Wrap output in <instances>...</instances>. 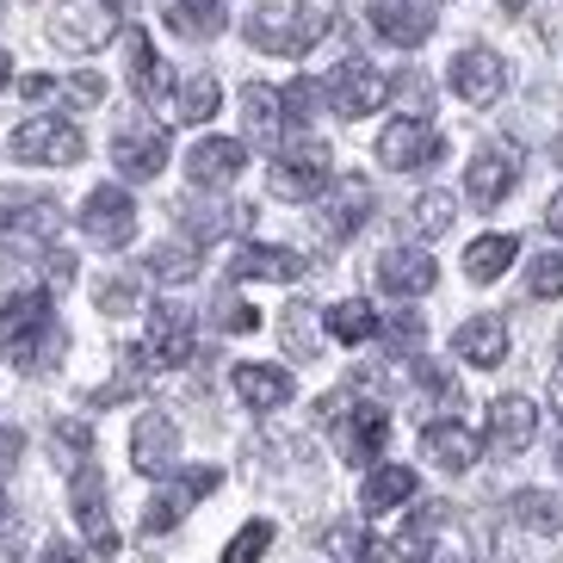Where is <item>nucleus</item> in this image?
Instances as JSON below:
<instances>
[{
	"label": "nucleus",
	"mask_w": 563,
	"mask_h": 563,
	"mask_svg": "<svg viewBox=\"0 0 563 563\" xmlns=\"http://www.w3.org/2000/svg\"><path fill=\"white\" fill-rule=\"evenodd\" d=\"M0 347H7L13 365H25V372L51 365V353H63L51 291H19V298L0 303Z\"/></svg>",
	"instance_id": "obj_1"
},
{
	"label": "nucleus",
	"mask_w": 563,
	"mask_h": 563,
	"mask_svg": "<svg viewBox=\"0 0 563 563\" xmlns=\"http://www.w3.org/2000/svg\"><path fill=\"white\" fill-rule=\"evenodd\" d=\"M334 13L329 7H303V0H266L249 13V44L266 56H303L329 37Z\"/></svg>",
	"instance_id": "obj_2"
},
{
	"label": "nucleus",
	"mask_w": 563,
	"mask_h": 563,
	"mask_svg": "<svg viewBox=\"0 0 563 563\" xmlns=\"http://www.w3.org/2000/svg\"><path fill=\"white\" fill-rule=\"evenodd\" d=\"M322 421L341 433V459L347 464H372L390 440V415L378 402H353V397H329L322 402Z\"/></svg>",
	"instance_id": "obj_3"
},
{
	"label": "nucleus",
	"mask_w": 563,
	"mask_h": 563,
	"mask_svg": "<svg viewBox=\"0 0 563 563\" xmlns=\"http://www.w3.org/2000/svg\"><path fill=\"white\" fill-rule=\"evenodd\" d=\"M273 199L285 205H310L322 199L334 186V155L322 150V143H298V150H279V162H273Z\"/></svg>",
	"instance_id": "obj_4"
},
{
	"label": "nucleus",
	"mask_w": 563,
	"mask_h": 563,
	"mask_svg": "<svg viewBox=\"0 0 563 563\" xmlns=\"http://www.w3.org/2000/svg\"><path fill=\"white\" fill-rule=\"evenodd\" d=\"M7 150H13V162L75 167V162L87 155V136H81V124H68V118H25Z\"/></svg>",
	"instance_id": "obj_5"
},
{
	"label": "nucleus",
	"mask_w": 563,
	"mask_h": 563,
	"mask_svg": "<svg viewBox=\"0 0 563 563\" xmlns=\"http://www.w3.org/2000/svg\"><path fill=\"white\" fill-rule=\"evenodd\" d=\"M384 100H390V75H378L365 56H347V63L322 81V106H329L334 118H372Z\"/></svg>",
	"instance_id": "obj_6"
},
{
	"label": "nucleus",
	"mask_w": 563,
	"mask_h": 563,
	"mask_svg": "<svg viewBox=\"0 0 563 563\" xmlns=\"http://www.w3.org/2000/svg\"><path fill=\"white\" fill-rule=\"evenodd\" d=\"M217 483H223V471H211V464H199V471H180V477H167L162 489H155L150 514H143V532H150V539L174 532V527L186 520V514H192L205 496H211Z\"/></svg>",
	"instance_id": "obj_7"
},
{
	"label": "nucleus",
	"mask_w": 563,
	"mask_h": 563,
	"mask_svg": "<svg viewBox=\"0 0 563 563\" xmlns=\"http://www.w3.org/2000/svg\"><path fill=\"white\" fill-rule=\"evenodd\" d=\"M446 155V136L433 131L428 118H390L378 136V162L390 174H415V167H433Z\"/></svg>",
	"instance_id": "obj_8"
},
{
	"label": "nucleus",
	"mask_w": 563,
	"mask_h": 563,
	"mask_svg": "<svg viewBox=\"0 0 563 563\" xmlns=\"http://www.w3.org/2000/svg\"><path fill=\"white\" fill-rule=\"evenodd\" d=\"M112 32H118V0H63L56 19H51V37L75 56L100 51Z\"/></svg>",
	"instance_id": "obj_9"
},
{
	"label": "nucleus",
	"mask_w": 563,
	"mask_h": 563,
	"mask_svg": "<svg viewBox=\"0 0 563 563\" xmlns=\"http://www.w3.org/2000/svg\"><path fill=\"white\" fill-rule=\"evenodd\" d=\"M81 235L93 242V249H124L136 235V205L124 186H93L81 205Z\"/></svg>",
	"instance_id": "obj_10"
},
{
	"label": "nucleus",
	"mask_w": 563,
	"mask_h": 563,
	"mask_svg": "<svg viewBox=\"0 0 563 563\" xmlns=\"http://www.w3.org/2000/svg\"><path fill=\"white\" fill-rule=\"evenodd\" d=\"M63 230V211L56 199H13L7 217H0V249L7 254H44Z\"/></svg>",
	"instance_id": "obj_11"
},
{
	"label": "nucleus",
	"mask_w": 563,
	"mask_h": 563,
	"mask_svg": "<svg viewBox=\"0 0 563 563\" xmlns=\"http://www.w3.org/2000/svg\"><path fill=\"white\" fill-rule=\"evenodd\" d=\"M68 508H75V527L87 532L93 558H112L118 532H112V514H106V477L93 471V464H81V471H75V483H68Z\"/></svg>",
	"instance_id": "obj_12"
},
{
	"label": "nucleus",
	"mask_w": 563,
	"mask_h": 563,
	"mask_svg": "<svg viewBox=\"0 0 563 563\" xmlns=\"http://www.w3.org/2000/svg\"><path fill=\"white\" fill-rule=\"evenodd\" d=\"M514 180H520V150H514V143H483V150L471 155L464 192H471V205H483V211H496V205L514 192Z\"/></svg>",
	"instance_id": "obj_13"
},
{
	"label": "nucleus",
	"mask_w": 563,
	"mask_h": 563,
	"mask_svg": "<svg viewBox=\"0 0 563 563\" xmlns=\"http://www.w3.org/2000/svg\"><path fill=\"white\" fill-rule=\"evenodd\" d=\"M112 167L124 180H155L167 167V131L150 124V118H131V124L112 136Z\"/></svg>",
	"instance_id": "obj_14"
},
{
	"label": "nucleus",
	"mask_w": 563,
	"mask_h": 563,
	"mask_svg": "<svg viewBox=\"0 0 563 563\" xmlns=\"http://www.w3.org/2000/svg\"><path fill=\"white\" fill-rule=\"evenodd\" d=\"M143 360H150V372H174V365L192 360V310H180V303H155L150 316V334H143Z\"/></svg>",
	"instance_id": "obj_15"
},
{
	"label": "nucleus",
	"mask_w": 563,
	"mask_h": 563,
	"mask_svg": "<svg viewBox=\"0 0 563 563\" xmlns=\"http://www.w3.org/2000/svg\"><path fill=\"white\" fill-rule=\"evenodd\" d=\"M174 459H180V428H174L162 409L136 415V428H131V464L136 471H143V477H174Z\"/></svg>",
	"instance_id": "obj_16"
},
{
	"label": "nucleus",
	"mask_w": 563,
	"mask_h": 563,
	"mask_svg": "<svg viewBox=\"0 0 563 563\" xmlns=\"http://www.w3.org/2000/svg\"><path fill=\"white\" fill-rule=\"evenodd\" d=\"M242 167H249V143H235V136H205V143H192V155H186V180L199 186V192H217V186H230Z\"/></svg>",
	"instance_id": "obj_17"
},
{
	"label": "nucleus",
	"mask_w": 563,
	"mask_h": 563,
	"mask_svg": "<svg viewBox=\"0 0 563 563\" xmlns=\"http://www.w3.org/2000/svg\"><path fill=\"white\" fill-rule=\"evenodd\" d=\"M372 32L397 51H415L433 32V0H372Z\"/></svg>",
	"instance_id": "obj_18"
},
{
	"label": "nucleus",
	"mask_w": 563,
	"mask_h": 563,
	"mask_svg": "<svg viewBox=\"0 0 563 563\" xmlns=\"http://www.w3.org/2000/svg\"><path fill=\"white\" fill-rule=\"evenodd\" d=\"M452 87H459V100H471V106H496L501 93H508V63H501L496 51H459Z\"/></svg>",
	"instance_id": "obj_19"
},
{
	"label": "nucleus",
	"mask_w": 563,
	"mask_h": 563,
	"mask_svg": "<svg viewBox=\"0 0 563 563\" xmlns=\"http://www.w3.org/2000/svg\"><path fill=\"white\" fill-rule=\"evenodd\" d=\"M372 279H378L390 298H421V291H433L440 266H433L428 249H390V254H378V273H372Z\"/></svg>",
	"instance_id": "obj_20"
},
{
	"label": "nucleus",
	"mask_w": 563,
	"mask_h": 563,
	"mask_svg": "<svg viewBox=\"0 0 563 563\" xmlns=\"http://www.w3.org/2000/svg\"><path fill=\"white\" fill-rule=\"evenodd\" d=\"M421 452H428L440 471H471V464L483 459V433L464 428V421H433V428L421 433Z\"/></svg>",
	"instance_id": "obj_21"
},
{
	"label": "nucleus",
	"mask_w": 563,
	"mask_h": 563,
	"mask_svg": "<svg viewBox=\"0 0 563 563\" xmlns=\"http://www.w3.org/2000/svg\"><path fill=\"white\" fill-rule=\"evenodd\" d=\"M452 353H459L464 365H501L508 360V322L501 316H471V322H459V334H452Z\"/></svg>",
	"instance_id": "obj_22"
},
{
	"label": "nucleus",
	"mask_w": 563,
	"mask_h": 563,
	"mask_svg": "<svg viewBox=\"0 0 563 563\" xmlns=\"http://www.w3.org/2000/svg\"><path fill=\"white\" fill-rule=\"evenodd\" d=\"M235 397L249 402L254 415L266 409H285L291 402V372H279V365H235Z\"/></svg>",
	"instance_id": "obj_23"
},
{
	"label": "nucleus",
	"mask_w": 563,
	"mask_h": 563,
	"mask_svg": "<svg viewBox=\"0 0 563 563\" xmlns=\"http://www.w3.org/2000/svg\"><path fill=\"white\" fill-rule=\"evenodd\" d=\"M532 433H539V409H532L527 397H501L496 409H489V446L496 452H527Z\"/></svg>",
	"instance_id": "obj_24"
},
{
	"label": "nucleus",
	"mask_w": 563,
	"mask_h": 563,
	"mask_svg": "<svg viewBox=\"0 0 563 563\" xmlns=\"http://www.w3.org/2000/svg\"><path fill=\"white\" fill-rule=\"evenodd\" d=\"M230 273H235V279H279V285H291V279H303V254L249 242V249H235Z\"/></svg>",
	"instance_id": "obj_25"
},
{
	"label": "nucleus",
	"mask_w": 563,
	"mask_h": 563,
	"mask_svg": "<svg viewBox=\"0 0 563 563\" xmlns=\"http://www.w3.org/2000/svg\"><path fill=\"white\" fill-rule=\"evenodd\" d=\"M365 217H372V186L365 180H334V199H329V211H322V235H329V242H347Z\"/></svg>",
	"instance_id": "obj_26"
},
{
	"label": "nucleus",
	"mask_w": 563,
	"mask_h": 563,
	"mask_svg": "<svg viewBox=\"0 0 563 563\" xmlns=\"http://www.w3.org/2000/svg\"><path fill=\"white\" fill-rule=\"evenodd\" d=\"M415 489H421V477H415L409 464H372L360 501H365V514H390V508H402Z\"/></svg>",
	"instance_id": "obj_27"
},
{
	"label": "nucleus",
	"mask_w": 563,
	"mask_h": 563,
	"mask_svg": "<svg viewBox=\"0 0 563 563\" xmlns=\"http://www.w3.org/2000/svg\"><path fill=\"white\" fill-rule=\"evenodd\" d=\"M167 25L192 44H211L223 25H230V7L223 0H167Z\"/></svg>",
	"instance_id": "obj_28"
},
{
	"label": "nucleus",
	"mask_w": 563,
	"mask_h": 563,
	"mask_svg": "<svg viewBox=\"0 0 563 563\" xmlns=\"http://www.w3.org/2000/svg\"><path fill=\"white\" fill-rule=\"evenodd\" d=\"M514 254H520V242H514V235H477V242L464 249V273H471L477 285H496L501 273L514 266Z\"/></svg>",
	"instance_id": "obj_29"
},
{
	"label": "nucleus",
	"mask_w": 563,
	"mask_h": 563,
	"mask_svg": "<svg viewBox=\"0 0 563 563\" xmlns=\"http://www.w3.org/2000/svg\"><path fill=\"white\" fill-rule=\"evenodd\" d=\"M124 51H131V87H136V100H162V93H167V63L155 56L150 32H131V37H124Z\"/></svg>",
	"instance_id": "obj_30"
},
{
	"label": "nucleus",
	"mask_w": 563,
	"mask_h": 563,
	"mask_svg": "<svg viewBox=\"0 0 563 563\" xmlns=\"http://www.w3.org/2000/svg\"><path fill=\"white\" fill-rule=\"evenodd\" d=\"M242 112H249L254 143H279V131H291V124H285V100L273 87H249V93H242Z\"/></svg>",
	"instance_id": "obj_31"
},
{
	"label": "nucleus",
	"mask_w": 563,
	"mask_h": 563,
	"mask_svg": "<svg viewBox=\"0 0 563 563\" xmlns=\"http://www.w3.org/2000/svg\"><path fill=\"white\" fill-rule=\"evenodd\" d=\"M329 334L341 341V347H365L372 334H378V310L365 298H347V303H334L329 310Z\"/></svg>",
	"instance_id": "obj_32"
},
{
	"label": "nucleus",
	"mask_w": 563,
	"mask_h": 563,
	"mask_svg": "<svg viewBox=\"0 0 563 563\" xmlns=\"http://www.w3.org/2000/svg\"><path fill=\"white\" fill-rule=\"evenodd\" d=\"M514 520L532 532H563V496L558 489H527V496H514Z\"/></svg>",
	"instance_id": "obj_33"
},
{
	"label": "nucleus",
	"mask_w": 563,
	"mask_h": 563,
	"mask_svg": "<svg viewBox=\"0 0 563 563\" xmlns=\"http://www.w3.org/2000/svg\"><path fill=\"white\" fill-rule=\"evenodd\" d=\"M329 558L334 563H384V545L360 527V520H341V527L329 532Z\"/></svg>",
	"instance_id": "obj_34"
},
{
	"label": "nucleus",
	"mask_w": 563,
	"mask_h": 563,
	"mask_svg": "<svg viewBox=\"0 0 563 563\" xmlns=\"http://www.w3.org/2000/svg\"><path fill=\"white\" fill-rule=\"evenodd\" d=\"M217 106H223V87L211 75H186L180 81V124H211Z\"/></svg>",
	"instance_id": "obj_35"
},
{
	"label": "nucleus",
	"mask_w": 563,
	"mask_h": 563,
	"mask_svg": "<svg viewBox=\"0 0 563 563\" xmlns=\"http://www.w3.org/2000/svg\"><path fill=\"white\" fill-rule=\"evenodd\" d=\"M180 217L192 242H217L230 223H242V205H180Z\"/></svg>",
	"instance_id": "obj_36"
},
{
	"label": "nucleus",
	"mask_w": 563,
	"mask_h": 563,
	"mask_svg": "<svg viewBox=\"0 0 563 563\" xmlns=\"http://www.w3.org/2000/svg\"><path fill=\"white\" fill-rule=\"evenodd\" d=\"M143 273H155V279H167V285H180V279H192V273H199V249H192V242H186V249H180V242H174V249H155Z\"/></svg>",
	"instance_id": "obj_37"
},
{
	"label": "nucleus",
	"mask_w": 563,
	"mask_h": 563,
	"mask_svg": "<svg viewBox=\"0 0 563 563\" xmlns=\"http://www.w3.org/2000/svg\"><path fill=\"white\" fill-rule=\"evenodd\" d=\"M266 545H273V520H249V527L223 545V563H261Z\"/></svg>",
	"instance_id": "obj_38"
},
{
	"label": "nucleus",
	"mask_w": 563,
	"mask_h": 563,
	"mask_svg": "<svg viewBox=\"0 0 563 563\" xmlns=\"http://www.w3.org/2000/svg\"><path fill=\"white\" fill-rule=\"evenodd\" d=\"M415 230L446 235L452 230V192H421V199H415Z\"/></svg>",
	"instance_id": "obj_39"
},
{
	"label": "nucleus",
	"mask_w": 563,
	"mask_h": 563,
	"mask_svg": "<svg viewBox=\"0 0 563 563\" xmlns=\"http://www.w3.org/2000/svg\"><path fill=\"white\" fill-rule=\"evenodd\" d=\"M527 291L532 298H563V254H539V261H532Z\"/></svg>",
	"instance_id": "obj_40"
},
{
	"label": "nucleus",
	"mask_w": 563,
	"mask_h": 563,
	"mask_svg": "<svg viewBox=\"0 0 563 563\" xmlns=\"http://www.w3.org/2000/svg\"><path fill=\"white\" fill-rule=\"evenodd\" d=\"M217 329L223 334H254L261 329V316H254V303H242V298L223 291V298H217Z\"/></svg>",
	"instance_id": "obj_41"
},
{
	"label": "nucleus",
	"mask_w": 563,
	"mask_h": 563,
	"mask_svg": "<svg viewBox=\"0 0 563 563\" xmlns=\"http://www.w3.org/2000/svg\"><path fill=\"white\" fill-rule=\"evenodd\" d=\"M433 532H440V514H433V508H421V514H415V520H409V532H402V539H397V551H402V558H421V551H428V539H433Z\"/></svg>",
	"instance_id": "obj_42"
},
{
	"label": "nucleus",
	"mask_w": 563,
	"mask_h": 563,
	"mask_svg": "<svg viewBox=\"0 0 563 563\" xmlns=\"http://www.w3.org/2000/svg\"><path fill=\"white\" fill-rule=\"evenodd\" d=\"M285 341H291V353H316V334H310V310H291L285 316Z\"/></svg>",
	"instance_id": "obj_43"
},
{
	"label": "nucleus",
	"mask_w": 563,
	"mask_h": 563,
	"mask_svg": "<svg viewBox=\"0 0 563 563\" xmlns=\"http://www.w3.org/2000/svg\"><path fill=\"white\" fill-rule=\"evenodd\" d=\"M19 93H25L32 106H51V100H63V81H56V75H25Z\"/></svg>",
	"instance_id": "obj_44"
},
{
	"label": "nucleus",
	"mask_w": 563,
	"mask_h": 563,
	"mask_svg": "<svg viewBox=\"0 0 563 563\" xmlns=\"http://www.w3.org/2000/svg\"><path fill=\"white\" fill-rule=\"evenodd\" d=\"M131 303H136V285L131 279H118V285H106V291H100V310L106 316H124Z\"/></svg>",
	"instance_id": "obj_45"
},
{
	"label": "nucleus",
	"mask_w": 563,
	"mask_h": 563,
	"mask_svg": "<svg viewBox=\"0 0 563 563\" xmlns=\"http://www.w3.org/2000/svg\"><path fill=\"white\" fill-rule=\"evenodd\" d=\"M390 341H397V347H415V341H421V316H397V322H390Z\"/></svg>",
	"instance_id": "obj_46"
},
{
	"label": "nucleus",
	"mask_w": 563,
	"mask_h": 563,
	"mask_svg": "<svg viewBox=\"0 0 563 563\" xmlns=\"http://www.w3.org/2000/svg\"><path fill=\"white\" fill-rule=\"evenodd\" d=\"M37 563H81V558H75L68 545H44V551H37Z\"/></svg>",
	"instance_id": "obj_47"
},
{
	"label": "nucleus",
	"mask_w": 563,
	"mask_h": 563,
	"mask_svg": "<svg viewBox=\"0 0 563 563\" xmlns=\"http://www.w3.org/2000/svg\"><path fill=\"white\" fill-rule=\"evenodd\" d=\"M19 446H25L19 433H0V464H13V459H19Z\"/></svg>",
	"instance_id": "obj_48"
},
{
	"label": "nucleus",
	"mask_w": 563,
	"mask_h": 563,
	"mask_svg": "<svg viewBox=\"0 0 563 563\" xmlns=\"http://www.w3.org/2000/svg\"><path fill=\"white\" fill-rule=\"evenodd\" d=\"M545 230H551V235H563V192L551 199V211H545Z\"/></svg>",
	"instance_id": "obj_49"
},
{
	"label": "nucleus",
	"mask_w": 563,
	"mask_h": 563,
	"mask_svg": "<svg viewBox=\"0 0 563 563\" xmlns=\"http://www.w3.org/2000/svg\"><path fill=\"white\" fill-rule=\"evenodd\" d=\"M551 409L563 415V360H558V372H551Z\"/></svg>",
	"instance_id": "obj_50"
},
{
	"label": "nucleus",
	"mask_w": 563,
	"mask_h": 563,
	"mask_svg": "<svg viewBox=\"0 0 563 563\" xmlns=\"http://www.w3.org/2000/svg\"><path fill=\"white\" fill-rule=\"evenodd\" d=\"M501 7H508V13H527V7H532V0H501Z\"/></svg>",
	"instance_id": "obj_51"
},
{
	"label": "nucleus",
	"mask_w": 563,
	"mask_h": 563,
	"mask_svg": "<svg viewBox=\"0 0 563 563\" xmlns=\"http://www.w3.org/2000/svg\"><path fill=\"white\" fill-rule=\"evenodd\" d=\"M7 75H13V56H7V51H0V81H7Z\"/></svg>",
	"instance_id": "obj_52"
},
{
	"label": "nucleus",
	"mask_w": 563,
	"mask_h": 563,
	"mask_svg": "<svg viewBox=\"0 0 563 563\" xmlns=\"http://www.w3.org/2000/svg\"><path fill=\"white\" fill-rule=\"evenodd\" d=\"M0 520H7V489H0Z\"/></svg>",
	"instance_id": "obj_53"
},
{
	"label": "nucleus",
	"mask_w": 563,
	"mask_h": 563,
	"mask_svg": "<svg viewBox=\"0 0 563 563\" xmlns=\"http://www.w3.org/2000/svg\"><path fill=\"white\" fill-rule=\"evenodd\" d=\"M558 464H563V440H558Z\"/></svg>",
	"instance_id": "obj_54"
},
{
	"label": "nucleus",
	"mask_w": 563,
	"mask_h": 563,
	"mask_svg": "<svg viewBox=\"0 0 563 563\" xmlns=\"http://www.w3.org/2000/svg\"><path fill=\"white\" fill-rule=\"evenodd\" d=\"M446 563H471V558H446Z\"/></svg>",
	"instance_id": "obj_55"
},
{
	"label": "nucleus",
	"mask_w": 563,
	"mask_h": 563,
	"mask_svg": "<svg viewBox=\"0 0 563 563\" xmlns=\"http://www.w3.org/2000/svg\"><path fill=\"white\" fill-rule=\"evenodd\" d=\"M558 162H563V143H558Z\"/></svg>",
	"instance_id": "obj_56"
}]
</instances>
